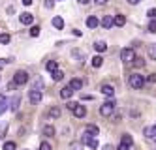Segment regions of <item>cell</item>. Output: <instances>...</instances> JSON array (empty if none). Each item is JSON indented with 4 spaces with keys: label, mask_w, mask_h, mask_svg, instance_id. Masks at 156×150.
Segmentation results:
<instances>
[{
    "label": "cell",
    "mask_w": 156,
    "mask_h": 150,
    "mask_svg": "<svg viewBox=\"0 0 156 150\" xmlns=\"http://www.w3.org/2000/svg\"><path fill=\"white\" fill-rule=\"evenodd\" d=\"M128 83H130V86H132V88L139 90V88H143V86H145V77H143V75H139V73H132V75H130V79H128Z\"/></svg>",
    "instance_id": "obj_1"
},
{
    "label": "cell",
    "mask_w": 156,
    "mask_h": 150,
    "mask_svg": "<svg viewBox=\"0 0 156 150\" xmlns=\"http://www.w3.org/2000/svg\"><path fill=\"white\" fill-rule=\"evenodd\" d=\"M12 83H13L15 86L27 85V83H28V73H27V72H17V73L13 75V81H12Z\"/></svg>",
    "instance_id": "obj_2"
},
{
    "label": "cell",
    "mask_w": 156,
    "mask_h": 150,
    "mask_svg": "<svg viewBox=\"0 0 156 150\" xmlns=\"http://www.w3.org/2000/svg\"><path fill=\"white\" fill-rule=\"evenodd\" d=\"M133 58H136V53H133L132 47H124V49L120 51V60H122V62L128 64V62H132Z\"/></svg>",
    "instance_id": "obj_3"
},
{
    "label": "cell",
    "mask_w": 156,
    "mask_h": 150,
    "mask_svg": "<svg viewBox=\"0 0 156 150\" xmlns=\"http://www.w3.org/2000/svg\"><path fill=\"white\" fill-rule=\"evenodd\" d=\"M115 111V101L113 99H109V101H105L102 107H100V114H102V117H109L111 113Z\"/></svg>",
    "instance_id": "obj_4"
},
{
    "label": "cell",
    "mask_w": 156,
    "mask_h": 150,
    "mask_svg": "<svg viewBox=\"0 0 156 150\" xmlns=\"http://www.w3.org/2000/svg\"><path fill=\"white\" fill-rule=\"evenodd\" d=\"M41 98H43L41 90H34V88H30V92H28V99H30V103H40V101H41Z\"/></svg>",
    "instance_id": "obj_5"
},
{
    "label": "cell",
    "mask_w": 156,
    "mask_h": 150,
    "mask_svg": "<svg viewBox=\"0 0 156 150\" xmlns=\"http://www.w3.org/2000/svg\"><path fill=\"white\" fill-rule=\"evenodd\" d=\"M19 21L23 23V25H32V23H34V15L28 13V11H25V13L19 15Z\"/></svg>",
    "instance_id": "obj_6"
},
{
    "label": "cell",
    "mask_w": 156,
    "mask_h": 150,
    "mask_svg": "<svg viewBox=\"0 0 156 150\" xmlns=\"http://www.w3.org/2000/svg\"><path fill=\"white\" fill-rule=\"evenodd\" d=\"M143 133H145V137H147V139L156 141V128H154V126H147V128L143 130Z\"/></svg>",
    "instance_id": "obj_7"
},
{
    "label": "cell",
    "mask_w": 156,
    "mask_h": 150,
    "mask_svg": "<svg viewBox=\"0 0 156 150\" xmlns=\"http://www.w3.org/2000/svg\"><path fill=\"white\" fill-rule=\"evenodd\" d=\"M100 90H102V94L107 96V98H113L115 96V88L111 86V85H102V86H100Z\"/></svg>",
    "instance_id": "obj_8"
},
{
    "label": "cell",
    "mask_w": 156,
    "mask_h": 150,
    "mask_svg": "<svg viewBox=\"0 0 156 150\" xmlns=\"http://www.w3.org/2000/svg\"><path fill=\"white\" fill-rule=\"evenodd\" d=\"M83 143H85L87 146H90V148H98V141H96V137L85 135V137H83Z\"/></svg>",
    "instance_id": "obj_9"
},
{
    "label": "cell",
    "mask_w": 156,
    "mask_h": 150,
    "mask_svg": "<svg viewBox=\"0 0 156 150\" xmlns=\"http://www.w3.org/2000/svg\"><path fill=\"white\" fill-rule=\"evenodd\" d=\"M73 114H75L77 118H83L85 114H87V107H85V105H81V103H77V107L73 109Z\"/></svg>",
    "instance_id": "obj_10"
},
{
    "label": "cell",
    "mask_w": 156,
    "mask_h": 150,
    "mask_svg": "<svg viewBox=\"0 0 156 150\" xmlns=\"http://www.w3.org/2000/svg\"><path fill=\"white\" fill-rule=\"evenodd\" d=\"M68 86H70L72 90H81V86H83V81H81V79H75V77H73V79L70 81V85H68Z\"/></svg>",
    "instance_id": "obj_11"
},
{
    "label": "cell",
    "mask_w": 156,
    "mask_h": 150,
    "mask_svg": "<svg viewBox=\"0 0 156 150\" xmlns=\"http://www.w3.org/2000/svg\"><path fill=\"white\" fill-rule=\"evenodd\" d=\"M73 96V90L70 88V86H64L62 90H60V98H64V99H70Z\"/></svg>",
    "instance_id": "obj_12"
},
{
    "label": "cell",
    "mask_w": 156,
    "mask_h": 150,
    "mask_svg": "<svg viewBox=\"0 0 156 150\" xmlns=\"http://www.w3.org/2000/svg\"><path fill=\"white\" fill-rule=\"evenodd\" d=\"M113 25L115 26H124L126 25V17L124 15H115L113 17Z\"/></svg>",
    "instance_id": "obj_13"
},
{
    "label": "cell",
    "mask_w": 156,
    "mask_h": 150,
    "mask_svg": "<svg viewBox=\"0 0 156 150\" xmlns=\"http://www.w3.org/2000/svg\"><path fill=\"white\" fill-rule=\"evenodd\" d=\"M51 23H53V26L57 28V30H62V28H64V19H62V17H53Z\"/></svg>",
    "instance_id": "obj_14"
},
{
    "label": "cell",
    "mask_w": 156,
    "mask_h": 150,
    "mask_svg": "<svg viewBox=\"0 0 156 150\" xmlns=\"http://www.w3.org/2000/svg\"><path fill=\"white\" fill-rule=\"evenodd\" d=\"M60 114H62L60 107H51L49 109V118H60Z\"/></svg>",
    "instance_id": "obj_15"
},
{
    "label": "cell",
    "mask_w": 156,
    "mask_h": 150,
    "mask_svg": "<svg viewBox=\"0 0 156 150\" xmlns=\"http://www.w3.org/2000/svg\"><path fill=\"white\" fill-rule=\"evenodd\" d=\"M102 26L107 30V28H111V26H113V17H111V15H105L104 19H102Z\"/></svg>",
    "instance_id": "obj_16"
},
{
    "label": "cell",
    "mask_w": 156,
    "mask_h": 150,
    "mask_svg": "<svg viewBox=\"0 0 156 150\" xmlns=\"http://www.w3.org/2000/svg\"><path fill=\"white\" fill-rule=\"evenodd\" d=\"M55 133H57V131H55V128H53L51 124L43 126V135H45V137H55Z\"/></svg>",
    "instance_id": "obj_17"
},
{
    "label": "cell",
    "mask_w": 156,
    "mask_h": 150,
    "mask_svg": "<svg viewBox=\"0 0 156 150\" xmlns=\"http://www.w3.org/2000/svg\"><path fill=\"white\" fill-rule=\"evenodd\" d=\"M87 133L90 135V137H96V135L100 133V130H98V126H94V124H90V126H87Z\"/></svg>",
    "instance_id": "obj_18"
},
{
    "label": "cell",
    "mask_w": 156,
    "mask_h": 150,
    "mask_svg": "<svg viewBox=\"0 0 156 150\" xmlns=\"http://www.w3.org/2000/svg\"><path fill=\"white\" fill-rule=\"evenodd\" d=\"M90 64H92L94 68H100V66L104 64V58H102L100 54H96V56H92V58H90Z\"/></svg>",
    "instance_id": "obj_19"
},
{
    "label": "cell",
    "mask_w": 156,
    "mask_h": 150,
    "mask_svg": "<svg viewBox=\"0 0 156 150\" xmlns=\"http://www.w3.org/2000/svg\"><path fill=\"white\" fill-rule=\"evenodd\" d=\"M87 26H88V28H96V26H98V19H96L94 15L87 17Z\"/></svg>",
    "instance_id": "obj_20"
},
{
    "label": "cell",
    "mask_w": 156,
    "mask_h": 150,
    "mask_svg": "<svg viewBox=\"0 0 156 150\" xmlns=\"http://www.w3.org/2000/svg\"><path fill=\"white\" fill-rule=\"evenodd\" d=\"M45 68H47V72L53 73V72H57V70H58V64H57V60H49V62L45 64Z\"/></svg>",
    "instance_id": "obj_21"
},
{
    "label": "cell",
    "mask_w": 156,
    "mask_h": 150,
    "mask_svg": "<svg viewBox=\"0 0 156 150\" xmlns=\"http://www.w3.org/2000/svg\"><path fill=\"white\" fill-rule=\"evenodd\" d=\"M19 103H21V98L19 96H13V99H12V105H9V109H12L13 113L19 109Z\"/></svg>",
    "instance_id": "obj_22"
},
{
    "label": "cell",
    "mask_w": 156,
    "mask_h": 150,
    "mask_svg": "<svg viewBox=\"0 0 156 150\" xmlns=\"http://www.w3.org/2000/svg\"><path fill=\"white\" fill-rule=\"evenodd\" d=\"M120 143H122V145H128V146H132V145H133V139H132V135L124 133V135H122V139H120Z\"/></svg>",
    "instance_id": "obj_23"
},
{
    "label": "cell",
    "mask_w": 156,
    "mask_h": 150,
    "mask_svg": "<svg viewBox=\"0 0 156 150\" xmlns=\"http://www.w3.org/2000/svg\"><path fill=\"white\" fill-rule=\"evenodd\" d=\"M94 49H96L98 53H104V51L107 49V45H105V41H96V43H94Z\"/></svg>",
    "instance_id": "obj_24"
},
{
    "label": "cell",
    "mask_w": 156,
    "mask_h": 150,
    "mask_svg": "<svg viewBox=\"0 0 156 150\" xmlns=\"http://www.w3.org/2000/svg\"><path fill=\"white\" fill-rule=\"evenodd\" d=\"M6 109H8V101H6V98H0V114H4Z\"/></svg>",
    "instance_id": "obj_25"
},
{
    "label": "cell",
    "mask_w": 156,
    "mask_h": 150,
    "mask_svg": "<svg viewBox=\"0 0 156 150\" xmlns=\"http://www.w3.org/2000/svg\"><path fill=\"white\" fill-rule=\"evenodd\" d=\"M132 64L136 66V68H143V66H145V60H143V58H139V56H136V58L132 60Z\"/></svg>",
    "instance_id": "obj_26"
},
{
    "label": "cell",
    "mask_w": 156,
    "mask_h": 150,
    "mask_svg": "<svg viewBox=\"0 0 156 150\" xmlns=\"http://www.w3.org/2000/svg\"><path fill=\"white\" fill-rule=\"evenodd\" d=\"M51 75H53V81H62V79H64V73H62L60 70H57V72H53Z\"/></svg>",
    "instance_id": "obj_27"
},
{
    "label": "cell",
    "mask_w": 156,
    "mask_h": 150,
    "mask_svg": "<svg viewBox=\"0 0 156 150\" xmlns=\"http://www.w3.org/2000/svg\"><path fill=\"white\" fill-rule=\"evenodd\" d=\"M40 30H41L40 26H30V36L32 38H38L40 36Z\"/></svg>",
    "instance_id": "obj_28"
},
{
    "label": "cell",
    "mask_w": 156,
    "mask_h": 150,
    "mask_svg": "<svg viewBox=\"0 0 156 150\" xmlns=\"http://www.w3.org/2000/svg\"><path fill=\"white\" fill-rule=\"evenodd\" d=\"M149 56H151V60H156V45L149 47Z\"/></svg>",
    "instance_id": "obj_29"
},
{
    "label": "cell",
    "mask_w": 156,
    "mask_h": 150,
    "mask_svg": "<svg viewBox=\"0 0 156 150\" xmlns=\"http://www.w3.org/2000/svg\"><path fill=\"white\" fill-rule=\"evenodd\" d=\"M149 32L156 34V19H151V21H149Z\"/></svg>",
    "instance_id": "obj_30"
},
{
    "label": "cell",
    "mask_w": 156,
    "mask_h": 150,
    "mask_svg": "<svg viewBox=\"0 0 156 150\" xmlns=\"http://www.w3.org/2000/svg\"><path fill=\"white\" fill-rule=\"evenodd\" d=\"M9 40H12V38H9V34H0V43H9Z\"/></svg>",
    "instance_id": "obj_31"
},
{
    "label": "cell",
    "mask_w": 156,
    "mask_h": 150,
    "mask_svg": "<svg viewBox=\"0 0 156 150\" xmlns=\"http://www.w3.org/2000/svg\"><path fill=\"white\" fill-rule=\"evenodd\" d=\"M4 150H15V143H13V141L4 143Z\"/></svg>",
    "instance_id": "obj_32"
},
{
    "label": "cell",
    "mask_w": 156,
    "mask_h": 150,
    "mask_svg": "<svg viewBox=\"0 0 156 150\" xmlns=\"http://www.w3.org/2000/svg\"><path fill=\"white\" fill-rule=\"evenodd\" d=\"M43 6H45L47 9H53V6H55V0H45V2H43Z\"/></svg>",
    "instance_id": "obj_33"
},
{
    "label": "cell",
    "mask_w": 156,
    "mask_h": 150,
    "mask_svg": "<svg viewBox=\"0 0 156 150\" xmlns=\"http://www.w3.org/2000/svg\"><path fill=\"white\" fill-rule=\"evenodd\" d=\"M40 150H51V145H49V143H45V141H43V143L40 145Z\"/></svg>",
    "instance_id": "obj_34"
},
{
    "label": "cell",
    "mask_w": 156,
    "mask_h": 150,
    "mask_svg": "<svg viewBox=\"0 0 156 150\" xmlns=\"http://www.w3.org/2000/svg\"><path fill=\"white\" fill-rule=\"evenodd\" d=\"M147 15H149V19H156V8H154V9H149Z\"/></svg>",
    "instance_id": "obj_35"
},
{
    "label": "cell",
    "mask_w": 156,
    "mask_h": 150,
    "mask_svg": "<svg viewBox=\"0 0 156 150\" xmlns=\"http://www.w3.org/2000/svg\"><path fill=\"white\" fill-rule=\"evenodd\" d=\"M130 148H132V146H128V145H122V143L117 146V150H130Z\"/></svg>",
    "instance_id": "obj_36"
},
{
    "label": "cell",
    "mask_w": 156,
    "mask_h": 150,
    "mask_svg": "<svg viewBox=\"0 0 156 150\" xmlns=\"http://www.w3.org/2000/svg\"><path fill=\"white\" fill-rule=\"evenodd\" d=\"M75 107H77V103H75V101H70V103H68V109H70V111H73Z\"/></svg>",
    "instance_id": "obj_37"
},
{
    "label": "cell",
    "mask_w": 156,
    "mask_h": 150,
    "mask_svg": "<svg viewBox=\"0 0 156 150\" xmlns=\"http://www.w3.org/2000/svg\"><path fill=\"white\" fill-rule=\"evenodd\" d=\"M94 4H98V6H104V4H107V0H94Z\"/></svg>",
    "instance_id": "obj_38"
},
{
    "label": "cell",
    "mask_w": 156,
    "mask_h": 150,
    "mask_svg": "<svg viewBox=\"0 0 156 150\" xmlns=\"http://www.w3.org/2000/svg\"><path fill=\"white\" fill-rule=\"evenodd\" d=\"M145 81H149V83H154V81H156V75H149Z\"/></svg>",
    "instance_id": "obj_39"
},
{
    "label": "cell",
    "mask_w": 156,
    "mask_h": 150,
    "mask_svg": "<svg viewBox=\"0 0 156 150\" xmlns=\"http://www.w3.org/2000/svg\"><path fill=\"white\" fill-rule=\"evenodd\" d=\"M6 131H8V126H4V128L0 130V137H4V133H6Z\"/></svg>",
    "instance_id": "obj_40"
},
{
    "label": "cell",
    "mask_w": 156,
    "mask_h": 150,
    "mask_svg": "<svg viewBox=\"0 0 156 150\" xmlns=\"http://www.w3.org/2000/svg\"><path fill=\"white\" fill-rule=\"evenodd\" d=\"M141 0H128V4H132V6H136V4H139Z\"/></svg>",
    "instance_id": "obj_41"
},
{
    "label": "cell",
    "mask_w": 156,
    "mask_h": 150,
    "mask_svg": "<svg viewBox=\"0 0 156 150\" xmlns=\"http://www.w3.org/2000/svg\"><path fill=\"white\" fill-rule=\"evenodd\" d=\"M73 36H77V38H79V36H81V30H77V28H73Z\"/></svg>",
    "instance_id": "obj_42"
},
{
    "label": "cell",
    "mask_w": 156,
    "mask_h": 150,
    "mask_svg": "<svg viewBox=\"0 0 156 150\" xmlns=\"http://www.w3.org/2000/svg\"><path fill=\"white\" fill-rule=\"evenodd\" d=\"M83 99H87V101L90 99V101H92V99H94V96H88V94H85V96H83Z\"/></svg>",
    "instance_id": "obj_43"
},
{
    "label": "cell",
    "mask_w": 156,
    "mask_h": 150,
    "mask_svg": "<svg viewBox=\"0 0 156 150\" xmlns=\"http://www.w3.org/2000/svg\"><path fill=\"white\" fill-rule=\"evenodd\" d=\"M77 2H79V4H83V6H85V4H88V2H90V0H77Z\"/></svg>",
    "instance_id": "obj_44"
},
{
    "label": "cell",
    "mask_w": 156,
    "mask_h": 150,
    "mask_svg": "<svg viewBox=\"0 0 156 150\" xmlns=\"http://www.w3.org/2000/svg\"><path fill=\"white\" fill-rule=\"evenodd\" d=\"M102 150H113V146H111V145H105V146H104Z\"/></svg>",
    "instance_id": "obj_45"
},
{
    "label": "cell",
    "mask_w": 156,
    "mask_h": 150,
    "mask_svg": "<svg viewBox=\"0 0 156 150\" xmlns=\"http://www.w3.org/2000/svg\"><path fill=\"white\" fill-rule=\"evenodd\" d=\"M23 4H25V6H30V4H32V0H23Z\"/></svg>",
    "instance_id": "obj_46"
},
{
    "label": "cell",
    "mask_w": 156,
    "mask_h": 150,
    "mask_svg": "<svg viewBox=\"0 0 156 150\" xmlns=\"http://www.w3.org/2000/svg\"><path fill=\"white\" fill-rule=\"evenodd\" d=\"M154 128H156V126H154Z\"/></svg>",
    "instance_id": "obj_47"
}]
</instances>
